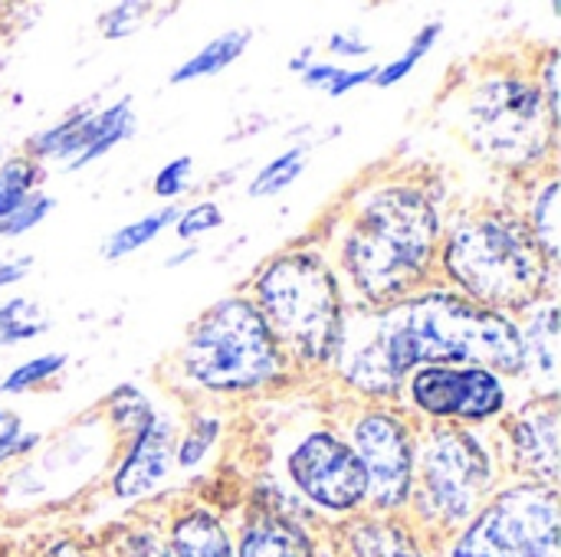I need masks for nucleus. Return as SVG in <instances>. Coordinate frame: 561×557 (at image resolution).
<instances>
[{
    "mask_svg": "<svg viewBox=\"0 0 561 557\" xmlns=\"http://www.w3.org/2000/svg\"><path fill=\"white\" fill-rule=\"evenodd\" d=\"M414 368L421 364H473L490 368L516 384L523 371L519 318L483 309L444 282H431L394 305Z\"/></svg>",
    "mask_w": 561,
    "mask_h": 557,
    "instance_id": "obj_6",
    "label": "nucleus"
},
{
    "mask_svg": "<svg viewBox=\"0 0 561 557\" xmlns=\"http://www.w3.org/2000/svg\"><path fill=\"white\" fill-rule=\"evenodd\" d=\"M227 420L217 404H191L184 423H178L174 440V473H197L220 446Z\"/></svg>",
    "mask_w": 561,
    "mask_h": 557,
    "instance_id": "obj_20",
    "label": "nucleus"
},
{
    "mask_svg": "<svg viewBox=\"0 0 561 557\" xmlns=\"http://www.w3.org/2000/svg\"><path fill=\"white\" fill-rule=\"evenodd\" d=\"M447 557H559V489L503 483L454 535Z\"/></svg>",
    "mask_w": 561,
    "mask_h": 557,
    "instance_id": "obj_8",
    "label": "nucleus"
},
{
    "mask_svg": "<svg viewBox=\"0 0 561 557\" xmlns=\"http://www.w3.org/2000/svg\"><path fill=\"white\" fill-rule=\"evenodd\" d=\"M493 427H417L411 512L437 529L460 532L503 486Z\"/></svg>",
    "mask_w": 561,
    "mask_h": 557,
    "instance_id": "obj_7",
    "label": "nucleus"
},
{
    "mask_svg": "<svg viewBox=\"0 0 561 557\" xmlns=\"http://www.w3.org/2000/svg\"><path fill=\"white\" fill-rule=\"evenodd\" d=\"M444 200L427 177L371 174L316 233L348 309L385 312L437 282Z\"/></svg>",
    "mask_w": 561,
    "mask_h": 557,
    "instance_id": "obj_1",
    "label": "nucleus"
},
{
    "mask_svg": "<svg viewBox=\"0 0 561 557\" xmlns=\"http://www.w3.org/2000/svg\"><path fill=\"white\" fill-rule=\"evenodd\" d=\"M197 253H201V250H197V243H184L181 250H174V253L164 259V266H168V269H181L184 263L197 259Z\"/></svg>",
    "mask_w": 561,
    "mask_h": 557,
    "instance_id": "obj_41",
    "label": "nucleus"
},
{
    "mask_svg": "<svg viewBox=\"0 0 561 557\" xmlns=\"http://www.w3.org/2000/svg\"><path fill=\"white\" fill-rule=\"evenodd\" d=\"M39 177H43V164H36L26 151L7 154L0 161V220L20 207L30 194L39 190Z\"/></svg>",
    "mask_w": 561,
    "mask_h": 557,
    "instance_id": "obj_29",
    "label": "nucleus"
},
{
    "mask_svg": "<svg viewBox=\"0 0 561 557\" xmlns=\"http://www.w3.org/2000/svg\"><path fill=\"white\" fill-rule=\"evenodd\" d=\"M174 440H178V417L158 410L148 427L131 433L115 446L118 460L108 476V489L122 502H138L154 496L174 476Z\"/></svg>",
    "mask_w": 561,
    "mask_h": 557,
    "instance_id": "obj_15",
    "label": "nucleus"
},
{
    "mask_svg": "<svg viewBox=\"0 0 561 557\" xmlns=\"http://www.w3.org/2000/svg\"><path fill=\"white\" fill-rule=\"evenodd\" d=\"M135 128L138 118L131 95H118L108 105L79 102L59 121L36 131L26 141V154L36 164H62L66 171H82L122 141H128Z\"/></svg>",
    "mask_w": 561,
    "mask_h": 557,
    "instance_id": "obj_13",
    "label": "nucleus"
},
{
    "mask_svg": "<svg viewBox=\"0 0 561 557\" xmlns=\"http://www.w3.org/2000/svg\"><path fill=\"white\" fill-rule=\"evenodd\" d=\"M325 49L339 59V66L342 62H358V59H368V56H375V43H368L362 33H355V30H332L329 36H325Z\"/></svg>",
    "mask_w": 561,
    "mask_h": 557,
    "instance_id": "obj_36",
    "label": "nucleus"
},
{
    "mask_svg": "<svg viewBox=\"0 0 561 557\" xmlns=\"http://www.w3.org/2000/svg\"><path fill=\"white\" fill-rule=\"evenodd\" d=\"M30 269H33V256H26V253H7V256H0V292L20 286L30 276Z\"/></svg>",
    "mask_w": 561,
    "mask_h": 557,
    "instance_id": "obj_37",
    "label": "nucleus"
},
{
    "mask_svg": "<svg viewBox=\"0 0 561 557\" xmlns=\"http://www.w3.org/2000/svg\"><path fill=\"white\" fill-rule=\"evenodd\" d=\"M53 210H56V197H53V194H46V190L30 194L20 207H13V210L0 220V240L7 243V240L26 236V233L36 230Z\"/></svg>",
    "mask_w": 561,
    "mask_h": 557,
    "instance_id": "obj_33",
    "label": "nucleus"
},
{
    "mask_svg": "<svg viewBox=\"0 0 561 557\" xmlns=\"http://www.w3.org/2000/svg\"><path fill=\"white\" fill-rule=\"evenodd\" d=\"M316 59H319V49H316V43H309V46H302L299 53L289 56V66H286V69H289L293 76H302Z\"/></svg>",
    "mask_w": 561,
    "mask_h": 557,
    "instance_id": "obj_40",
    "label": "nucleus"
},
{
    "mask_svg": "<svg viewBox=\"0 0 561 557\" xmlns=\"http://www.w3.org/2000/svg\"><path fill=\"white\" fill-rule=\"evenodd\" d=\"M559 66H561L559 46H549L542 56H536V59H533V72H536L539 92H542L546 108H549V115H552L556 121H559Z\"/></svg>",
    "mask_w": 561,
    "mask_h": 557,
    "instance_id": "obj_35",
    "label": "nucleus"
},
{
    "mask_svg": "<svg viewBox=\"0 0 561 557\" xmlns=\"http://www.w3.org/2000/svg\"><path fill=\"white\" fill-rule=\"evenodd\" d=\"M164 374L191 404L256 401L299 378L247 292L210 302L187 325Z\"/></svg>",
    "mask_w": 561,
    "mask_h": 557,
    "instance_id": "obj_4",
    "label": "nucleus"
},
{
    "mask_svg": "<svg viewBox=\"0 0 561 557\" xmlns=\"http://www.w3.org/2000/svg\"><path fill=\"white\" fill-rule=\"evenodd\" d=\"M437 282L516 318L542 299H559V266L546 259L519 207L503 200L473 204L447 217Z\"/></svg>",
    "mask_w": 561,
    "mask_h": 557,
    "instance_id": "obj_2",
    "label": "nucleus"
},
{
    "mask_svg": "<svg viewBox=\"0 0 561 557\" xmlns=\"http://www.w3.org/2000/svg\"><path fill=\"white\" fill-rule=\"evenodd\" d=\"M128 557H171V548L164 538H158L151 532H138L128 538Z\"/></svg>",
    "mask_w": 561,
    "mask_h": 557,
    "instance_id": "obj_38",
    "label": "nucleus"
},
{
    "mask_svg": "<svg viewBox=\"0 0 561 557\" xmlns=\"http://www.w3.org/2000/svg\"><path fill=\"white\" fill-rule=\"evenodd\" d=\"M43 557H85V555H82V548H79L76 542H56V545H53V548H49Z\"/></svg>",
    "mask_w": 561,
    "mask_h": 557,
    "instance_id": "obj_42",
    "label": "nucleus"
},
{
    "mask_svg": "<svg viewBox=\"0 0 561 557\" xmlns=\"http://www.w3.org/2000/svg\"><path fill=\"white\" fill-rule=\"evenodd\" d=\"M20 433H23V420H20V414H13V410H3V407H0V450H7Z\"/></svg>",
    "mask_w": 561,
    "mask_h": 557,
    "instance_id": "obj_39",
    "label": "nucleus"
},
{
    "mask_svg": "<svg viewBox=\"0 0 561 557\" xmlns=\"http://www.w3.org/2000/svg\"><path fill=\"white\" fill-rule=\"evenodd\" d=\"M503 469L513 479L559 489L561 410L559 401H519L496 427Z\"/></svg>",
    "mask_w": 561,
    "mask_h": 557,
    "instance_id": "obj_14",
    "label": "nucleus"
},
{
    "mask_svg": "<svg viewBox=\"0 0 561 557\" xmlns=\"http://www.w3.org/2000/svg\"><path fill=\"white\" fill-rule=\"evenodd\" d=\"M316 557H335L332 552H316Z\"/></svg>",
    "mask_w": 561,
    "mask_h": 557,
    "instance_id": "obj_43",
    "label": "nucleus"
},
{
    "mask_svg": "<svg viewBox=\"0 0 561 557\" xmlns=\"http://www.w3.org/2000/svg\"><path fill=\"white\" fill-rule=\"evenodd\" d=\"M178 210H181L178 204H161L158 210H151V213L138 217V220H128V223L115 227V230L102 240L99 256H102L105 263H122V259L135 256L138 250L151 246L168 227H174Z\"/></svg>",
    "mask_w": 561,
    "mask_h": 557,
    "instance_id": "obj_23",
    "label": "nucleus"
},
{
    "mask_svg": "<svg viewBox=\"0 0 561 557\" xmlns=\"http://www.w3.org/2000/svg\"><path fill=\"white\" fill-rule=\"evenodd\" d=\"M348 557H431L398 515H355L345 525Z\"/></svg>",
    "mask_w": 561,
    "mask_h": 557,
    "instance_id": "obj_18",
    "label": "nucleus"
},
{
    "mask_svg": "<svg viewBox=\"0 0 561 557\" xmlns=\"http://www.w3.org/2000/svg\"><path fill=\"white\" fill-rule=\"evenodd\" d=\"M444 36V20H427L421 23V30L411 36V43L394 56V59H385V62H375V76H371V85L378 89H394L398 82H404L440 43Z\"/></svg>",
    "mask_w": 561,
    "mask_h": 557,
    "instance_id": "obj_26",
    "label": "nucleus"
},
{
    "mask_svg": "<svg viewBox=\"0 0 561 557\" xmlns=\"http://www.w3.org/2000/svg\"><path fill=\"white\" fill-rule=\"evenodd\" d=\"M286 489L316 512L355 519L365 512V469L335 420L296 427L283 446Z\"/></svg>",
    "mask_w": 561,
    "mask_h": 557,
    "instance_id": "obj_11",
    "label": "nucleus"
},
{
    "mask_svg": "<svg viewBox=\"0 0 561 557\" xmlns=\"http://www.w3.org/2000/svg\"><path fill=\"white\" fill-rule=\"evenodd\" d=\"M371 76H375V62L371 66H339V62L316 59L299 79L312 92H322L329 98H342V95H352L362 85H371Z\"/></svg>",
    "mask_w": 561,
    "mask_h": 557,
    "instance_id": "obj_28",
    "label": "nucleus"
},
{
    "mask_svg": "<svg viewBox=\"0 0 561 557\" xmlns=\"http://www.w3.org/2000/svg\"><path fill=\"white\" fill-rule=\"evenodd\" d=\"M158 7L154 3H141V0H125V3H115V7H105L99 16H95V26L102 33V39H128L135 36L154 13Z\"/></svg>",
    "mask_w": 561,
    "mask_h": 557,
    "instance_id": "obj_31",
    "label": "nucleus"
},
{
    "mask_svg": "<svg viewBox=\"0 0 561 557\" xmlns=\"http://www.w3.org/2000/svg\"><path fill=\"white\" fill-rule=\"evenodd\" d=\"M49 328H53V322L36 299L10 295L7 302H0V348H16V345L36 341Z\"/></svg>",
    "mask_w": 561,
    "mask_h": 557,
    "instance_id": "obj_27",
    "label": "nucleus"
},
{
    "mask_svg": "<svg viewBox=\"0 0 561 557\" xmlns=\"http://www.w3.org/2000/svg\"><path fill=\"white\" fill-rule=\"evenodd\" d=\"M523 371L516 378L519 401H559L561 381V312L559 299H542L519 315Z\"/></svg>",
    "mask_w": 561,
    "mask_h": 557,
    "instance_id": "obj_16",
    "label": "nucleus"
},
{
    "mask_svg": "<svg viewBox=\"0 0 561 557\" xmlns=\"http://www.w3.org/2000/svg\"><path fill=\"white\" fill-rule=\"evenodd\" d=\"M444 108L463 148L519 184L556 167L559 121L546 108L533 62H477L447 92Z\"/></svg>",
    "mask_w": 561,
    "mask_h": 557,
    "instance_id": "obj_3",
    "label": "nucleus"
},
{
    "mask_svg": "<svg viewBox=\"0 0 561 557\" xmlns=\"http://www.w3.org/2000/svg\"><path fill=\"white\" fill-rule=\"evenodd\" d=\"M414 371L394 309H345L339 351L329 378L355 404H398L404 378Z\"/></svg>",
    "mask_w": 561,
    "mask_h": 557,
    "instance_id": "obj_12",
    "label": "nucleus"
},
{
    "mask_svg": "<svg viewBox=\"0 0 561 557\" xmlns=\"http://www.w3.org/2000/svg\"><path fill=\"white\" fill-rule=\"evenodd\" d=\"M519 404L516 384L490 368L421 364L404 378L398 407L417 427H496Z\"/></svg>",
    "mask_w": 561,
    "mask_h": 557,
    "instance_id": "obj_10",
    "label": "nucleus"
},
{
    "mask_svg": "<svg viewBox=\"0 0 561 557\" xmlns=\"http://www.w3.org/2000/svg\"><path fill=\"white\" fill-rule=\"evenodd\" d=\"M191 184H194V158L178 154L158 167V174L151 177V194L164 204H178V197H184Z\"/></svg>",
    "mask_w": 561,
    "mask_h": 557,
    "instance_id": "obj_34",
    "label": "nucleus"
},
{
    "mask_svg": "<svg viewBox=\"0 0 561 557\" xmlns=\"http://www.w3.org/2000/svg\"><path fill=\"white\" fill-rule=\"evenodd\" d=\"M250 39H253V30H243V26L224 30L220 36L207 39L197 53H191L184 62H178V69H171L168 82L171 85H187V82L227 72L250 49Z\"/></svg>",
    "mask_w": 561,
    "mask_h": 557,
    "instance_id": "obj_22",
    "label": "nucleus"
},
{
    "mask_svg": "<svg viewBox=\"0 0 561 557\" xmlns=\"http://www.w3.org/2000/svg\"><path fill=\"white\" fill-rule=\"evenodd\" d=\"M365 469V515H401L414 489L417 423L398 404H348L335 417Z\"/></svg>",
    "mask_w": 561,
    "mask_h": 557,
    "instance_id": "obj_9",
    "label": "nucleus"
},
{
    "mask_svg": "<svg viewBox=\"0 0 561 557\" xmlns=\"http://www.w3.org/2000/svg\"><path fill=\"white\" fill-rule=\"evenodd\" d=\"M158 407L151 404V397L138 387V384H118L102 397L99 417L108 427V433L115 437V443L128 440L131 433H138L141 427H148L154 420Z\"/></svg>",
    "mask_w": 561,
    "mask_h": 557,
    "instance_id": "obj_24",
    "label": "nucleus"
},
{
    "mask_svg": "<svg viewBox=\"0 0 561 557\" xmlns=\"http://www.w3.org/2000/svg\"><path fill=\"white\" fill-rule=\"evenodd\" d=\"M309 151H312L309 141H293L289 148H283L279 154H273V158H270L266 164H260L256 174L250 177L247 197H250V200H270V197H279L283 190H289V187L302 177V171H306V164H309Z\"/></svg>",
    "mask_w": 561,
    "mask_h": 557,
    "instance_id": "obj_25",
    "label": "nucleus"
},
{
    "mask_svg": "<svg viewBox=\"0 0 561 557\" xmlns=\"http://www.w3.org/2000/svg\"><path fill=\"white\" fill-rule=\"evenodd\" d=\"M243 292L299 378L332 371L348 305L316 236L266 256Z\"/></svg>",
    "mask_w": 561,
    "mask_h": 557,
    "instance_id": "obj_5",
    "label": "nucleus"
},
{
    "mask_svg": "<svg viewBox=\"0 0 561 557\" xmlns=\"http://www.w3.org/2000/svg\"><path fill=\"white\" fill-rule=\"evenodd\" d=\"M3 158H7V151H3V144H0V161H3Z\"/></svg>",
    "mask_w": 561,
    "mask_h": 557,
    "instance_id": "obj_44",
    "label": "nucleus"
},
{
    "mask_svg": "<svg viewBox=\"0 0 561 557\" xmlns=\"http://www.w3.org/2000/svg\"><path fill=\"white\" fill-rule=\"evenodd\" d=\"M66 364H69V355H62V351H46V355L26 358L0 381V397H20L36 387H46L49 381H56L66 371Z\"/></svg>",
    "mask_w": 561,
    "mask_h": 557,
    "instance_id": "obj_30",
    "label": "nucleus"
},
{
    "mask_svg": "<svg viewBox=\"0 0 561 557\" xmlns=\"http://www.w3.org/2000/svg\"><path fill=\"white\" fill-rule=\"evenodd\" d=\"M224 220H227V217H224V207H220L214 197H201V200H194V204H187V207L178 210L174 233H178L181 243H197L201 236L220 230Z\"/></svg>",
    "mask_w": 561,
    "mask_h": 557,
    "instance_id": "obj_32",
    "label": "nucleus"
},
{
    "mask_svg": "<svg viewBox=\"0 0 561 557\" xmlns=\"http://www.w3.org/2000/svg\"><path fill=\"white\" fill-rule=\"evenodd\" d=\"M559 194V174L552 167V171H542V174L523 181V204H519V213H523L529 233L536 236L546 259L556 266L561 263Z\"/></svg>",
    "mask_w": 561,
    "mask_h": 557,
    "instance_id": "obj_19",
    "label": "nucleus"
},
{
    "mask_svg": "<svg viewBox=\"0 0 561 557\" xmlns=\"http://www.w3.org/2000/svg\"><path fill=\"white\" fill-rule=\"evenodd\" d=\"M168 548L171 557H233V538L220 515L194 506L171 522Z\"/></svg>",
    "mask_w": 561,
    "mask_h": 557,
    "instance_id": "obj_21",
    "label": "nucleus"
},
{
    "mask_svg": "<svg viewBox=\"0 0 561 557\" xmlns=\"http://www.w3.org/2000/svg\"><path fill=\"white\" fill-rule=\"evenodd\" d=\"M316 552L309 529L279 509L256 512L233 542V557H316Z\"/></svg>",
    "mask_w": 561,
    "mask_h": 557,
    "instance_id": "obj_17",
    "label": "nucleus"
}]
</instances>
